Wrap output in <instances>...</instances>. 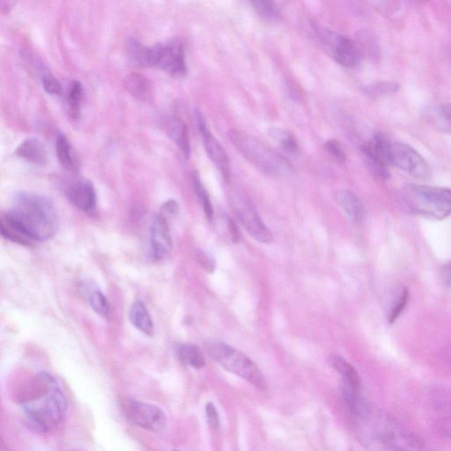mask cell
I'll use <instances>...</instances> for the list:
<instances>
[{
    "instance_id": "1",
    "label": "cell",
    "mask_w": 451,
    "mask_h": 451,
    "mask_svg": "<svg viewBox=\"0 0 451 451\" xmlns=\"http://www.w3.org/2000/svg\"><path fill=\"white\" fill-rule=\"evenodd\" d=\"M18 403L31 424L49 432L64 421L68 409L67 397L53 375L39 372L18 395Z\"/></svg>"
},
{
    "instance_id": "2",
    "label": "cell",
    "mask_w": 451,
    "mask_h": 451,
    "mask_svg": "<svg viewBox=\"0 0 451 451\" xmlns=\"http://www.w3.org/2000/svg\"><path fill=\"white\" fill-rule=\"evenodd\" d=\"M9 213L34 242H46L57 232L58 220L56 208L53 203L44 196L20 192L15 196Z\"/></svg>"
},
{
    "instance_id": "3",
    "label": "cell",
    "mask_w": 451,
    "mask_h": 451,
    "mask_svg": "<svg viewBox=\"0 0 451 451\" xmlns=\"http://www.w3.org/2000/svg\"><path fill=\"white\" fill-rule=\"evenodd\" d=\"M399 202L406 211L429 219L442 220L451 215V189L408 184L399 194Z\"/></svg>"
},
{
    "instance_id": "4",
    "label": "cell",
    "mask_w": 451,
    "mask_h": 451,
    "mask_svg": "<svg viewBox=\"0 0 451 451\" xmlns=\"http://www.w3.org/2000/svg\"><path fill=\"white\" fill-rule=\"evenodd\" d=\"M229 139L236 149L264 173L281 177L290 171V164L256 137L243 130H231Z\"/></svg>"
},
{
    "instance_id": "5",
    "label": "cell",
    "mask_w": 451,
    "mask_h": 451,
    "mask_svg": "<svg viewBox=\"0 0 451 451\" xmlns=\"http://www.w3.org/2000/svg\"><path fill=\"white\" fill-rule=\"evenodd\" d=\"M206 350L209 356L226 370L239 375L261 391L267 390V380L263 373L245 354L222 342L209 343Z\"/></svg>"
},
{
    "instance_id": "6",
    "label": "cell",
    "mask_w": 451,
    "mask_h": 451,
    "mask_svg": "<svg viewBox=\"0 0 451 451\" xmlns=\"http://www.w3.org/2000/svg\"><path fill=\"white\" fill-rule=\"evenodd\" d=\"M149 67L159 69L171 76H184L187 65L184 44L179 41H171L151 47Z\"/></svg>"
},
{
    "instance_id": "7",
    "label": "cell",
    "mask_w": 451,
    "mask_h": 451,
    "mask_svg": "<svg viewBox=\"0 0 451 451\" xmlns=\"http://www.w3.org/2000/svg\"><path fill=\"white\" fill-rule=\"evenodd\" d=\"M123 410L126 419L140 429L158 433L167 428V416L159 406L127 398L123 403Z\"/></svg>"
},
{
    "instance_id": "8",
    "label": "cell",
    "mask_w": 451,
    "mask_h": 451,
    "mask_svg": "<svg viewBox=\"0 0 451 451\" xmlns=\"http://www.w3.org/2000/svg\"><path fill=\"white\" fill-rule=\"evenodd\" d=\"M230 202L237 218L253 238L264 244H270L274 242L273 233L263 222L257 208L249 198L236 194L233 196Z\"/></svg>"
},
{
    "instance_id": "9",
    "label": "cell",
    "mask_w": 451,
    "mask_h": 451,
    "mask_svg": "<svg viewBox=\"0 0 451 451\" xmlns=\"http://www.w3.org/2000/svg\"><path fill=\"white\" fill-rule=\"evenodd\" d=\"M363 152L372 173L384 180L390 178L389 167L392 165V144L383 133L375 134L365 143Z\"/></svg>"
},
{
    "instance_id": "10",
    "label": "cell",
    "mask_w": 451,
    "mask_h": 451,
    "mask_svg": "<svg viewBox=\"0 0 451 451\" xmlns=\"http://www.w3.org/2000/svg\"><path fill=\"white\" fill-rule=\"evenodd\" d=\"M319 37L322 43L328 48L334 60L340 65L352 68L359 65L361 51L357 44L349 37L329 30H322L319 32Z\"/></svg>"
},
{
    "instance_id": "11",
    "label": "cell",
    "mask_w": 451,
    "mask_h": 451,
    "mask_svg": "<svg viewBox=\"0 0 451 451\" xmlns=\"http://www.w3.org/2000/svg\"><path fill=\"white\" fill-rule=\"evenodd\" d=\"M392 165L422 180L428 179L431 175V170L424 158L408 144H392Z\"/></svg>"
},
{
    "instance_id": "12",
    "label": "cell",
    "mask_w": 451,
    "mask_h": 451,
    "mask_svg": "<svg viewBox=\"0 0 451 451\" xmlns=\"http://www.w3.org/2000/svg\"><path fill=\"white\" fill-rule=\"evenodd\" d=\"M199 133L202 137L203 143L206 148L210 159L215 163L218 170L222 172L226 180L230 177L229 159L226 151L224 150L222 144L213 135L212 133L206 125V119L201 113H196Z\"/></svg>"
},
{
    "instance_id": "13",
    "label": "cell",
    "mask_w": 451,
    "mask_h": 451,
    "mask_svg": "<svg viewBox=\"0 0 451 451\" xmlns=\"http://www.w3.org/2000/svg\"><path fill=\"white\" fill-rule=\"evenodd\" d=\"M150 243L154 260H163L170 256L173 243L168 220L161 215L154 216L152 220Z\"/></svg>"
},
{
    "instance_id": "14",
    "label": "cell",
    "mask_w": 451,
    "mask_h": 451,
    "mask_svg": "<svg viewBox=\"0 0 451 451\" xmlns=\"http://www.w3.org/2000/svg\"><path fill=\"white\" fill-rule=\"evenodd\" d=\"M65 196L75 208L80 209L81 211L92 215L97 208V195L91 182L88 180H81L67 189Z\"/></svg>"
},
{
    "instance_id": "15",
    "label": "cell",
    "mask_w": 451,
    "mask_h": 451,
    "mask_svg": "<svg viewBox=\"0 0 451 451\" xmlns=\"http://www.w3.org/2000/svg\"><path fill=\"white\" fill-rule=\"evenodd\" d=\"M16 156L36 166H44L48 163V151L46 144L39 137H29L24 140L15 151Z\"/></svg>"
},
{
    "instance_id": "16",
    "label": "cell",
    "mask_w": 451,
    "mask_h": 451,
    "mask_svg": "<svg viewBox=\"0 0 451 451\" xmlns=\"http://www.w3.org/2000/svg\"><path fill=\"white\" fill-rule=\"evenodd\" d=\"M165 130L181 151L182 156L188 160L191 154V143L186 123L182 119L172 116L165 121Z\"/></svg>"
},
{
    "instance_id": "17",
    "label": "cell",
    "mask_w": 451,
    "mask_h": 451,
    "mask_svg": "<svg viewBox=\"0 0 451 451\" xmlns=\"http://www.w3.org/2000/svg\"><path fill=\"white\" fill-rule=\"evenodd\" d=\"M0 231L5 239L20 245L31 246L34 243L22 226L9 213H3L0 219Z\"/></svg>"
},
{
    "instance_id": "18",
    "label": "cell",
    "mask_w": 451,
    "mask_h": 451,
    "mask_svg": "<svg viewBox=\"0 0 451 451\" xmlns=\"http://www.w3.org/2000/svg\"><path fill=\"white\" fill-rule=\"evenodd\" d=\"M335 199L351 222L356 224L363 222L366 210L356 194L350 191L342 190L337 192Z\"/></svg>"
},
{
    "instance_id": "19",
    "label": "cell",
    "mask_w": 451,
    "mask_h": 451,
    "mask_svg": "<svg viewBox=\"0 0 451 451\" xmlns=\"http://www.w3.org/2000/svg\"><path fill=\"white\" fill-rule=\"evenodd\" d=\"M129 318L132 325L140 332L146 334L147 336H153L154 334V325L149 311L141 299H137L133 302L130 309Z\"/></svg>"
},
{
    "instance_id": "20",
    "label": "cell",
    "mask_w": 451,
    "mask_h": 451,
    "mask_svg": "<svg viewBox=\"0 0 451 451\" xmlns=\"http://www.w3.org/2000/svg\"><path fill=\"white\" fill-rule=\"evenodd\" d=\"M56 153L61 166L71 172L80 170L81 161L74 148L64 134L58 135L56 142Z\"/></svg>"
},
{
    "instance_id": "21",
    "label": "cell",
    "mask_w": 451,
    "mask_h": 451,
    "mask_svg": "<svg viewBox=\"0 0 451 451\" xmlns=\"http://www.w3.org/2000/svg\"><path fill=\"white\" fill-rule=\"evenodd\" d=\"M330 364L343 378L344 386L361 392V377L356 368L347 363L343 358L332 356L329 359Z\"/></svg>"
},
{
    "instance_id": "22",
    "label": "cell",
    "mask_w": 451,
    "mask_h": 451,
    "mask_svg": "<svg viewBox=\"0 0 451 451\" xmlns=\"http://www.w3.org/2000/svg\"><path fill=\"white\" fill-rule=\"evenodd\" d=\"M426 116L433 128L451 135V103L433 107Z\"/></svg>"
},
{
    "instance_id": "23",
    "label": "cell",
    "mask_w": 451,
    "mask_h": 451,
    "mask_svg": "<svg viewBox=\"0 0 451 451\" xmlns=\"http://www.w3.org/2000/svg\"><path fill=\"white\" fill-rule=\"evenodd\" d=\"M125 84L127 91L140 101H147L152 94L150 82L143 75L130 74L126 78Z\"/></svg>"
},
{
    "instance_id": "24",
    "label": "cell",
    "mask_w": 451,
    "mask_h": 451,
    "mask_svg": "<svg viewBox=\"0 0 451 451\" xmlns=\"http://www.w3.org/2000/svg\"><path fill=\"white\" fill-rule=\"evenodd\" d=\"M177 354L182 363L195 370H201L205 367V357L198 346L192 344H181L177 347Z\"/></svg>"
},
{
    "instance_id": "25",
    "label": "cell",
    "mask_w": 451,
    "mask_h": 451,
    "mask_svg": "<svg viewBox=\"0 0 451 451\" xmlns=\"http://www.w3.org/2000/svg\"><path fill=\"white\" fill-rule=\"evenodd\" d=\"M86 291V297H87L88 304L96 314L101 316L102 318H109L110 313V304L106 295L100 290L98 288L88 285Z\"/></svg>"
},
{
    "instance_id": "26",
    "label": "cell",
    "mask_w": 451,
    "mask_h": 451,
    "mask_svg": "<svg viewBox=\"0 0 451 451\" xmlns=\"http://www.w3.org/2000/svg\"><path fill=\"white\" fill-rule=\"evenodd\" d=\"M126 48L133 64L140 67H149L150 47L144 46L136 40H130Z\"/></svg>"
},
{
    "instance_id": "27",
    "label": "cell",
    "mask_w": 451,
    "mask_h": 451,
    "mask_svg": "<svg viewBox=\"0 0 451 451\" xmlns=\"http://www.w3.org/2000/svg\"><path fill=\"white\" fill-rule=\"evenodd\" d=\"M258 15L267 20L275 22L280 20V11L274 0H247Z\"/></svg>"
},
{
    "instance_id": "28",
    "label": "cell",
    "mask_w": 451,
    "mask_h": 451,
    "mask_svg": "<svg viewBox=\"0 0 451 451\" xmlns=\"http://www.w3.org/2000/svg\"><path fill=\"white\" fill-rule=\"evenodd\" d=\"M270 136L280 144L282 150L289 154H296L299 152L297 140L294 134L288 130L273 128L270 130Z\"/></svg>"
},
{
    "instance_id": "29",
    "label": "cell",
    "mask_w": 451,
    "mask_h": 451,
    "mask_svg": "<svg viewBox=\"0 0 451 451\" xmlns=\"http://www.w3.org/2000/svg\"><path fill=\"white\" fill-rule=\"evenodd\" d=\"M84 90L81 82H72L68 93L69 109L72 119H78L81 116V103Z\"/></svg>"
},
{
    "instance_id": "30",
    "label": "cell",
    "mask_w": 451,
    "mask_h": 451,
    "mask_svg": "<svg viewBox=\"0 0 451 451\" xmlns=\"http://www.w3.org/2000/svg\"><path fill=\"white\" fill-rule=\"evenodd\" d=\"M192 182H194L196 194H197L199 201L201 202L203 209H204L206 219H208L209 222H213V208L211 199H210L208 192L206 190L204 185H203L201 177H199L197 172H195L194 174Z\"/></svg>"
},
{
    "instance_id": "31",
    "label": "cell",
    "mask_w": 451,
    "mask_h": 451,
    "mask_svg": "<svg viewBox=\"0 0 451 451\" xmlns=\"http://www.w3.org/2000/svg\"><path fill=\"white\" fill-rule=\"evenodd\" d=\"M399 89V85L394 81L378 82L373 85L368 86L363 89L365 94L371 97H382L395 94Z\"/></svg>"
},
{
    "instance_id": "32",
    "label": "cell",
    "mask_w": 451,
    "mask_h": 451,
    "mask_svg": "<svg viewBox=\"0 0 451 451\" xmlns=\"http://www.w3.org/2000/svg\"><path fill=\"white\" fill-rule=\"evenodd\" d=\"M409 296L410 292L408 288H403L398 292V297L396 298L393 304L391 305L390 313L388 315L389 323H393L398 318V316L401 315V313L406 307V304H408Z\"/></svg>"
},
{
    "instance_id": "33",
    "label": "cell",
    "mask_w": 451,
    "mask_h": 451,
    "mask_svg": "<svg viewBox=\"0 0 451 451\" xmlns=\"http://www.w3.org/2000/svg\"><path fill=\"white\" fill-rule=\"evenodd\" d=\"M325 149L339 163H345L346 154L342 144L335 140H330L325 143Z\"/></svg>"
},
{
    "instance_id": "34",
    "label": "cell",
    "mask_w": 451,
    "mask_h": 451,
    "mask_svg": "<svg viewBox=\"0 0 451 451\" xmlns=\"http://www.w3.org/2000/svg\"><path fill=\"white\" fill-rule=\"evenodd\" d=\"M42 72V81L44 90L50 95H60L62 88L60 82L58 81L57 79H55L53 75H51L49 72Z\"/></svg>"
},
{
    "instance_id": "35",
    "label": "cell",
    "mask_w": 451,
    "mask_h": 451,
    "mask_svg": "<svg viewBox=\"0 0 451 451\" xmlns=\"http://www.w3.org/2000/svg\"><path fill=\"white\" fill-rule=\"evenodd\" d=\"M206 412L209 425L211 426L213 429H218L220 426L219 413L217 412L216 408L213 403L209 402L206 404Z\"/></svg>"
},
{
    "instance_id": "36",
    "label": "cell",
    "mask_w": 451,
    "mask_h": 451,
    "mask_svg": "<svg viewBox=\"0 0 451 451\" xmlns=\"http://www.w3.org/2000/svg\"><path fill=\"white\" fill-rule=\"evenodd\" d=\"M198 263L203 267V269L208 271V273H213L215 269V262L212 257H210L208 254L199 250L197 254Z\"/></svg>"
},
{
    "instance_id": "37",
    "label": "cell",
    "mask_w": 451,
    "mask_h": 451,
    "mask_svg": "<svg viewBox=\"0 0 451 451\" xmlns=\"http://www.w3.org/2000/svg\"><path fill=\"white\" fill-rule=\"evenodd\" d=\"M179 211V206L177 202L170 199L164 203L163 206H161V215L164 216L167 219L168 216L172 217L177 215Z\"/></svg>"
},
{
    "instance_id": "38",
    "label": "cell",
    "mask_w": 451,
    "mask_h": 451,
    "mask_svg": "<svg viewBox=\"0 0 451 451\" xmlns=\"http://www.w3.org/2000/svg\"><path fill=\"white\" fill-rule=\"evenodd\" d=\"M227 224H228L229 231L230 234V236H231L233 243H238L241 235L239 229L238 228H237L236 224L235 223V222H233V220L230 219L227 220Z\"/></svg>"
},
{
    "instance_id": "39",
    "label": "cell",
    "mask_w": 451,
    "mask_h": 451,
    "mask_svg": "<svg viewBox=\"0 0 451 451\" xmlns=\"http://www.w3.org/2000/svg\"><path fill=\"white\" fill-rule=\"evenodd\" d=\"M440 274H442L444 284H446L447 287L451 288V263L447 264L445 266L443 267L442 271H440Z\"/></svg>"
}]
</instances>
